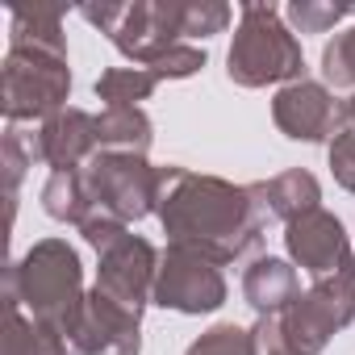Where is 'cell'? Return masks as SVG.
<instances>
[{"mask_svg": "<svg viewBox=\"0 0 355 355\" xmlns=\"http://www.w3.org/2000/svg\"><path fill=\"white\" fill-rule=\"evenodd\" d=\"M159 218L171 247L201 251L205 259L234 263L263 243V209L251 189H234L214 175H193L184 167L159 171Z\"/></svg>", "mask_w": 355, "mask_h": 355, "instance_id": "obj_1", "label": "cell"}, {"mask_svg": "<svg viewBox=\"0 0 355 355\" xmlns=\"http://www.w3.org/2000/svg\"><path fill=\"white\" fill-rule=\"evenodd\" d=\"M9 305H21L34 322H42V326H51V330L71 338V326H76L80 305H84L76 251L67 243H59V239L38 243L9 272Z\"/></svg>", "mask_w": 355, "mask_h": 355, "instance_id": "obj_2", "label": "cell"}, {"mask_svg": "<svg viewBox=\"0 0 355 355\" xmlns=\"http://www.w3.org/2000/svg\"><path fill=\"white\" fill-rule=\"evenodd\" d=\"M351 318H355V259L334 276L313 280L309 293H297V301L276 322L293 355H318L330 343V334L343 330Z\"/></svg>", "mask_w": 355, "mask_h": 355, "instance_id": "obj_3", "label": "cell"}, {"mask_svg": "<svg viewBox=\"0 0 355 355\" xmlns=\"http://www.w3.org/2000/svg\"><path fill=\"white\" fill-rule=\"evenodd\" d=\"M71 88V76L63 67V42H42L34 38V46L17 42L5 67V113L9 121L21 117H46L63 105Z\"/></svg>", "mask_w": 355, "mask_h": 355, "instance_id": "obj_4", "label": "cell"}, {"mask_svg": "<svg viewBox=\"0 0 355 355\" xmlns=\"http://www.w3.org/2000/svg\"><path fill=\"white\" fill-rule=\"evenodd\" d=\"M301 71V46L288 30L276 26L272 9H243V30L230 46V80L259 88Z\"/></svg>", "mask_w": 355, "mask_h": 355, "instance_id": "obj_5", "label": "cell"}, {"mask_svg": "<svg viewBox=\"0 0 355 355\" xmlns=\"http://www.w3.org/2000/svg\"><path fill=\"white\" fill-rule=\"evenodd\" d=\"M150 301L163 305V309H180V313H209V309H218L226 301L222 268L214 259H205L201 251L167 247V255L159 259Z\"/></svg>", "mask_w": 355, "mask_h": 355, "instance_id": "obj_6", "label": "cell"}, {"mask_svg": "<svg viewBox=\"0 0 355 355\" xmlns=\"http://www.w3.org/2000/svg\"><path fill=\"white\" fill-rule=\"evenodd\" d=\"M155 276H159V255L146 239H134V234H117L101 247V276H96V288L125 305L130 313L142 318V305L155 297Z\"/></svg>", "mask_w": 355, "mask_h": 355, "instance_id": "obj_7", "label": "cell"}, {"mask_svg": "<svg viewBox=\"0 0 355 355\" xmlns=\"http://www.w3.org/2000/svg\"><path fill=\"white\" fill-rule=\"evenodd\" d=\"M138 322H142L138 313H130L125 305H117L101 288H92L80 305L71 338H76L80 355H138V347H142Z\"/></svg>", "mask_w": 355, "mask_h": 355, "instance_id": "obj_8", "label": "cell"}, {"mask_svg": "<svg viewBox=\"0 0 355 355\" xmlns=\"http://www.w3.org/2000/svg\"><path fill=\"white\" fill-rule=\"evenodd\" d=\"M284 243H288V255L301 263V272H309L313 280L334 276L338 268H347L355 259L351 247H347V234H343L338 218L326 214V209H313V214L288 222Z\"/></svg>", "mask_w": 355, "mask_h": 355, "instance_id": "obj_9", "label": "cell"}, {"mask_svg": "<svg viewBox=\"0 0 355 355\" xmlns=\"http://www.w3.org/2000/svg\"><path fill=\"white\" fill-rule=\"evenodd\" d=\"M272 109H276V125L297 142H322V138L338 134V125H343V105H334V96L318 84L284 88Z\"/></svg>", "mask_w": 355, "mask_h": 355, "instance_id": "obj_10", "label": "cell"}, {"mask_svg": "<svg viewBox=\"0 0 355 355\" xmlns=\"http://www.w3.org/2000/svg\"><path fill=\"white\" fill-rule=\"evenodd\" d=\"M101 146V134H96V117L80 113V109H67V113H55L38 142H34V155L42 163H51L55 171H80V163H88Z\"/></svg>", "mask_w": 355, "mask_h": 355, "instance_id": "obj_11", "label": "cell"}, {"mask_svg": "<svg viewBox=\"0 0 355 355\" xmlns=\"http://www.w3.org/2000/svg\"><path fill=\"white\" fill-rule=\"evenodd\" d=\"M243 297L259 318H280L297 301V272L284 259H255L243 276Z\"/></svg>", "mask_w": 355, "mask_h": 355, "instance_id": "obj_12", "label": "cell"}, {"mask_svg": "<svg viewBox=\"0 0 355 355\" xmlns=\"http://www.w3.org/2000/svg\"><path fill=\"white\" fill-rule=\"evenodd\" d=\"M251 197H255V205L268 218L297 222V218L318 209L322 189H318V180L309 171H284V175H276V180H268V184H251Z\"/></svg>", "mask_w": 355, "mask_h": 355, "instance_id": "obj_13", "label": "cell"}, {"mask_svg": "<svg viewBox=\"0 0 355 355\" xmlns=\"http://www.w3.org/2000/svg\"><path fill=\"white\" fill-rule=\"evenodd\" d=\"M5 355H80V347H76L67 334H59V330L34 322L21 305H9Z\"/></svg>", "mask_w": 355, "mask_h": 355, "instance_id": "obj_14", "label": "cell"}, {"mask_svg": "<svg viewBox=\"0 0 355 355\" xmlns=\"http://www.w3.org/2000/svg\"><path fill=\"white\" fill-rule=\"evenodd\" d=\"M101 150H146L150 146V121L138 109H109L96 117Z\"/></svg>", "mask_w": 355, "mask_h": 355, "instance_id": "obj_15", "label": "cell"}, {"mask_svg": "<svg viewBox=\"0 0 355 355\" xmlns=\"http://www.w3.org/2000/svg\"><path fill=\"white\" fill-rule=\"evenodd\" d=\"M159 84L155 71H109L96 80V96L109 109H134V101L150 96V88Z\"/></svg>", "mask_w": 355, "mask_h": 355, "instance_id": "obj_16", "label": "cell"}, {"mask_svg": "<svg viewBox=\"0 0 355 355\" xmlns=\"http://www.w3.org/2000/svg\"><path fill=\"white\" fill-rule=\"evenodd\" d=\"M189 355H255V338L251 330H239V326H214L189 347Z\"/></svg>", "mask_w": 355, "mask_h": 355, "instance_id": "obj_17", "label": "cell"}, {"mask_svg": "<svg viewBox=\"0 0 355 355\" xmlns=\"http://www.w3.org/2000/svg\"><path fill=\"white\" fill-rule=\"evenodd\" d=\"M322 63H326V80H330V84L355 88V30L343 34V38H334V42L326 46Z\"/></svg>", "mask_w": 355, "mask_h": 355, "instance_id": "obj_18", "label": "cell"}]
</instances>
